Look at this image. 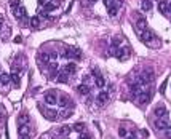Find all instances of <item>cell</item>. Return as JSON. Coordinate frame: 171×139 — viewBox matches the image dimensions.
Instances as JSON below:
<instances>
[{
    "instance_id": "6da1fadb",
    "label": "cell",
    "mask_w": 171,
    "mask_h": 139,
    "mask_svg": "<svg viewBox=\"0 0 171 139\" xmlns=\"http://www.w3.org/2000/svg\"><path fill=\"white\" fill-rule=\"evenodd\" d=\"M152 80H154V72L152 70H144V72L138 77V83H141V85H149Z\"/></svg>"
},
{
    "instance_id": "7a4b0ae2",
    "label": "cell",
    "mask_w": 171,
    "mask_h": 139,
    "mask_svg": "<svg viewBox=\"0 0 171 139\" xmlns=\"http://www.w3.org/2000/svg\"><path fill=\"white\" fill-rule=\"evenodd\" d=\"M62 56L64 58H75V59H80L82 58V53L78 48H69V50H64L62 51Z\"/></svg>"
},
{
    "instance_id": "3957f363",
    "label": "cell",
    "mask_w": 171,
    "mask_h": 139,
    "mask_svg": "<svg viewBox=\"0 0 171 139\" xmlns=\"http://www.w3.org/2000/svg\"><path fill=\"white\" fill-rule=\"evenodd\" d=\"M149 99H150V93L149 91H142L141 94H138L136 96V101H138V104H141V106H144V104H147L149 102Z\"/></svg>"
},
{
    "instance_id": "277c9868",
    "label": "cell",
    "mask_w": 171,
    "mask_h": 139,
    "mask_svg": "<svg viewBox=\"0 0 171 139\" xmlns=\"http://www.w3.org/2000/svg\"><path fill=\"white\" fill-rule=\"evenodd\" d=\"M45 102L48 106H54L58 102L56 99V91H48V93H45Z\"/></svg>"
},
{
    "instance_id": "5b68a950",
    "label": "cell",
    "mask_w": 171,
    "mask_h": 139,
    "mask_svg": "<svg viewBox=\"0 0 171 139\" xmlns=\"http://www.w3.org/2000/svg\"><path fill=\"white\" fill-rule=\"evenodd\" d=\"M13 14H14L16 19H26L27 18V11H26V8L22 5H19L16 10H13Z\"/></svg>"
},
{
    "instance_id": "8992f818",
    "label": "cell",
    "mask_w": 171,
    "mask_h": 139,
    "mask_svg": "<svg viewBox=\"0 0 171 139\" xmlns=\"http://www.w3.org/2000/svg\"><path fill=\"white\" fill-rule=\"evenodd\" d=\"M154 114H155V117H158V118H166V117H168V110H166L163 106L155 107Z\"/></svg>"
},
{
    "instance_id": "52a82bcc",
    "label": "cell",
    "mask_w": 171,
    "mask_h": 139,
    "mask_svg": "<svg viewBox=\"0 0 171 139\" xmlns=\"http://www.w3.org/2000/svg\"><path fill=\"white\" fill-rule=\"evenodd\" d=\"M155 37L152 30H149V29H146L144 32H141V40L144 42V43H150V40Z\"/></svg>"
},
{
    "instance_id": "ba28073f",
    "label": "cell",
    "mask_w": 171,
    "mask_h": 139,
    "mask_svg": "<svg viewBox=\"0 0 171 139\" xmlns=\"http://www.w3.org/2000/svg\"><path fill=\"white\" fill-rule=\"evenodd\" d=\"M96 101H98V104H99V106H104L106 102L109 101V93H106V91H101V93L98 94Z\"/></svg>"
},
{
    "instance_id": "9c48e42d",
    "label": "cell",
    "mask_w": 171,
    "mask_h": 139,
    "mask_svg": "<svg viewBox=\"0 0 171 139\" xmlns=\"http://www.w3.org/2000/svg\"><path fill=\"white\" fill-rule=\"evenodd\" d=\"M130 91H131V94L138 96V94H141L144 90H142V85H141V83H138V82H136V83H133V85L130 86Z\"/></svg>"
},
{
    "instance_id": "30bf717a",
    "label": "cell",
    "mask_w": 171,
    "mask_h": 139,
    "mask_svg": "<svg viewBox=\"0 0 171 139\" xmlns=\"http://www.w3.org/2000/svg\"><path fill=\"white\" fill-rule=\"evenodd\" d=\"M128 54H130V51L128 48H117V53H115V58H118L120 61H123L125 58H128Z\"/></svg>"
},
{
    "instance_id": "8fae6325",
    "label": "cell",
    "mask_w": 171,
    "mask_h": 139,
    "mask_svg": "<svg viewBox=\"0 0 171 139\" xmlns=\"http://www.w3.org/2000/svg\"><path fill=\"white\" fill-rule=\"evenodd\" d=\"M158 11L162 14H165V16H170V5L166 2H160L158 3Z\"/></svg>"
},
{
    "instance_id": "7c38bea8",
    "label": "cell",
    "mask_w": 171,
    "mask_h": 139,
    "mask_svg": "<svg viewBox=\"0 0 171 139\" xmlns=\"http://www.w3.org/2000/svg\"><path fill=\"white\" fill-rule=\"evenodd\" d=\"M168 120H166V118H158L157 122H155V128L157 130H166L168 128Z\"/></svg>"
},
{
    "instance_id": "4fadbf2b",
    "label": "cell",
    "mask_w": 171,
    "mask_h": 139,
    "mask_svg": "<svg viewBox=\"0 0 171 139\" xmlns=\"http://www.w3.org/2000/svg\"><path fill=\"white\" fill-rule=\"evenodd\" d=\"M56 82L58 83H67L69 82V74H67L66 70H61V72L58 74V77H56Z\"/></svg>"
},
{
    "instance_id": "5bb4252c",
    "label": "cell",
    "mask_w": 171,
    "mask_h": 139,
    "mask_svg": "<svg viewBox=\"0 0 171 139\" xmlns=\"http://www.w3.org/2000/svg\"><path fill=\"white\" fill-rule=\"evenodd\" d=\"M136 29L138 30H141V32H144V30L147 29V21L144 18H139L138 19V22H136Z\"/></svg>"
},
{
    "instance_id": "9a60e30c",
    "label": "cell",
    "mask_w": 171,
    "mask_h": 139,
    "mask_svg": "<svg viewBox=\"0 0 171 139\" xmlns=\"http://www.w3.org/2000/svg\"><path fill=\"white\" fill-rule=\"evenodd\" d=\"M18 133H19V136H21V138L29 136V126H27V125H19L18 126Z\"/></svg>"
},
{
    "instance_id": "2e32d148",
    "label": "cell",
    "mask_w": 171,
    "mask_h": 139,
    "mask_svg": "<svg viewBox=\"0 0 171 139\" xmlns=\"http://www.w3.org/2000/svg\"><path fill=\"white\" fill-rule=\"evenodd\" d=\"M43 112H45V117L48 118V120H56L58 118V112L56 110H53V109H48V110H43Z\"/></svg>"
},
{
    "instance_id": "e0dca14e",
    "label": "cell",
    "mask_w": 171,
    "mask_h": 139,
    "mask_svg": "<svg viewBox=\"0 0 171 139\" xmlns=\"http://www.w3.org/2000/svg\"><path fill=\"white\" fill-rule=\"evenodd\" d=\"M77 91L80 94H90V86L86 85V83H82V85L77 86Z\"/></svg>"
},
{
    "instance_id": "ac0fdd59",
    "label": "cell",
    "mask_w": 171,
    "mask_h": 139,
    "mask_svg": "<svg viewBox=\"0 0 171 139\" xmlns=\"http://www.w3.org/2000/svg\"><path fill=\"white\" fill-rule=\"evenodd\" d=\"M141 8H142V11H150L152 10V0H142Z\"/></svg>"
},
{
    "instance_id": "d6986e66",
    "label": "cell",
    "mask_w": 171,
    "mask_h": 139,
    "mask_svg": "<svg viewBox=\"0 0 171 139\" xmlns=\"http://www.w3.org/2000/svg\"><path fill=\"white\" fill-rule=\"evenodd\" d=\"M64 70L67 74H75L77 72V64H75V62H69V64L64 67Z\"/></svg>"
},
{
    "instance_id": "ffe728a7",
    "label": "cell",
    "mask_w": 171,
    "mask_h": 139,
    "mask_svg": "<svg viewBox=\"0 0 171 139\" xmlns=\"http://www.w3.org/2000/svg\"><path fill=\"white\" fill-rule=\"evenodd\" d=\"M58 104L61 106V107H66V106H69V104H70V98H69V96H64V94H62V96L59 98Z\"/></svg>"
},
{
    "instance_id": "44dd1931",
    "label": "cell",
    "mask_w": 171,
    "mask_h": 139,
    "mask_svg": "<svg viewBox=\"0 0 171 139\" xmlns=\"http://www.w3.org/2000/svg\"><path fill=\"white\" fill-rule=\"evenodd\" d=\"M27 122H29V115H27L26 112H22L18 117V123H19V125H27Z\"/></svg>"
},
{
    "instance_id": "7402d4cb",
    "label": "cell",
    "mask_w": 171,
    "mask_h": 139,
    "mask_svg": "<svg viewBox=\"0 0 171 139\" xmlns=\"http://www.w3.org/2000/svg\"><path fill=\"white\" fill-rule=\"evenodd\" d=\"M85 123H75V125H72V130L74 131H77V133H83L85 131Z\"/></svg>"
},
{
    "instance_id": "603a6c76",
    "label": "cell",
    "mask_w": 171,
    "mask_h": 139,
    "mask_svg": "<svg viewBox=\"0 0 171 139\" xmlns=\"http://www.w3.org/2000/svg\"><path fill=\"white\" fill-rule=\"evenodd\" d=\"M10 80H11V77L8 74H0V83H2V85H8Z\"/></svg>"
},
{
    "instance_id": "cb8c5ba5",
    "label": "cell",
    "mask_w": 171,
    "mask_h": 139,
    "mask_svg": "<svg viewBox=\"0 0 171 139\" xmlns=\"http://www.w3.org/2000/svg\"><path fill=\"white\" fill-rule=\"evenodd\" d=\"M56 8H58V3H46L45 8H43V11H46V13H48V11H54Z\"/></svg>"
},
{
    "instance_id": "d4e9b609",
    "label": "cell",
    "mask_w": 171,
    "mask_h": 139,
    "mask_svg": "<svg viewBox=\"0 0 171 139\" xmlns=\"http://www.w3.org/2000/svg\"><path fill=\"white\" fill-rule=\"evenodd\" d=\"M10 77H11V82L14 83V86H19V83H21V82H19V75L16 72H11Z\"/></svg>"
},
{
    "instance_id": "484cf974",
    "label": "cell",
    "mask_w": 171,
    "mask_h": 139,
    "mask_svg": "<svg viewBox=\"0 0 171 139\" xmlns=\"http://www.w3.org/2000/svg\"><path fill=\"white\" fill-rule=\"evenodd\" d=\"M104 85H106V80L102 78V75L96 77V86H98V88H104Z\"/></svg>"
},
{
    "instance_id": "4316f807",
    "label": "cell",
    "mask_w": 171,
    "mask_h": 139,
    "mask_svg": "<svg viewBox=\"0 0 171 139\" xmlns=\"http://www.w3.org/2000/svg\"><path fill=\"white\" fill-rule=\"evenodd\" d=\"M30 26H32V27H38V26H40V19H38V16H32V18H30Z\"/></svg>"
},
{
    "instance_id": "83f0119b",
    "label": "cell",
    "mask_w": 171,
    "mask_h": 139,
    "mask_svg": "<svg viewBox=\"0 0 171 139\" xmlns=\"http://www.w3.org/2000/svg\"><path fill=\"white\" fill-rule=\"evenodd\" d=\"M59 133H61V134H64V136H67V134L70 133V128H69V126H67V125H64V126H62L61 130H59Z\"/></svg>"
},
{
    "instance_id": "f1b7e54d",
    "label": "cell",
    "mask_w": 171,
    "mask_h": 139,
    "mask_svg": "<svg viewBox=\"0 0 171 139\" xmlns=\"http://www.w3.org/2000/svg\"><path fill=\"white\" fill-rule=\"evenodd\" d=\"M10 7L13 10H16L18 7H19V0H10Z\"/></svg>"
},
{
    "instance_id": "f546056e",
    "label": "cell",
    "mask_w": 171,
    "mask_h": 139,
    "mask_svg": "<svg viewBox=\"0 0 171 139\" xmlns=\"http://www.w3.org/2000/svg\"><path fill=\"white\" fill-rule=\"evenodd\" d=\"M80 139H91V134L86 133V131H83V133H80Z\"/></svg>"
},
{
    "instance_id": "4dcf8cb0",
    "label": "cell",
    "mask_w": 171,
    "mask_h": 139,
    "mask_svg": "<svg viewBox=\"0 0 171 139\" xmlns=\"http://www.w3.org/2000/svg\"><path fill=\"white\" fill-rule=\"evenodd\" d=\"M70 115H72L70 110H64V112H61V117H62V118H69Z\"/></svg>"
},
{
    "instance_id": "1f68e13d",
    "label": "cell",
    "mask_w": 171,
    "mask_h": 139,
    "mask_svg": "<svg viewBox=\"0 0 171 139\" xmlns=\"http://www.w3.org/2000/svg\"><path fill=\"white\" fill-rule=\"evenodd\" d=\"M165 138L166 139H171V126H168V128L165 130Z\"/></svg>"
},
{
    "instance_id": "d6a6232c",
    "label": "cell",
    "mask_w": 171,
    "mask_h": 139,
    "mask_svg": "<svg viewBox=\"0 0 171 139\" xmlns=\"http://www.w3.org/2000/svg\"><path fill=\"white\" fill-rule=\"evenodd\" d=\"M118 43H120V38H118V37H114V38H112V45L115 46V48H117Z\"/></svg>"
},
{
    "instance_id": "836d02e7",
    "label": "cell",
    "mask_w": 171,
    "mask_h": 139,
    "mask_svg": "<svg viewBox=\"0 0 171 139\" xmlns=\"http://www.w3.org/2000/svg\"><path fill=\"white\" fill-rule=\"evenodd\" d=\"M118 134H120L122 138H125L126 136V130L125 128H120V130H118Z\"/></svg>"
},
{
    "instance_id": "e575fe53",
    "label": "cell",
    "mask_w": 171,
    "mask_h": 139,
    "mask_svg": "<svg viewBox=\"0 0 171 139\" xmlns=\"http://www.w3.org/2000/svg\"><path fill=\"white\" fill-rule=\"evenodd\" d=\"M165 88H166V82L162 83V88H160V93H165Z\"/></svg>"
},
{
    "instance_id": "d590c367",
    "label": "cell",
    "mask_w": 171,
    "mask_h": 139,
    "mask_svg": "<svg viewBox=\"0 0 171 139\" xmlns=\"http://www.w3.org/2000/svg\"><path fill=\"white\" fill-rule=\"evenodd\" d=\"M93 74H94V77H99V70H98V69H94Z\"/></svg>"
},
{
    "instance_id": "8d00e7d4",
    "label": "cell",
    "mask_w": 171,
    "mask_h": 139,
    "mask_svg": "<svg viewBox=\"0 0 171 139\" xmlns=\"http://www.w3.org/2000/svg\"><path fill=\"white\" fill-rule=\"evenodd\" d=\"M126 139H136L134 136H126Z\"/></svg>"
},
{
    "instance_id": "74e56055",
    "label": "cell",
    "mask_w": 171,
    "mask_h": 139,
    "mask_svg": "<svg viewBox=\"0 0 171 139\" xmlns=\"http://www.w3.org/2000/svg\"><path fill=\"white\" fill-rule=\"evenodd\" d=\"M46 2V0H38V3H45Z\"/></svg>"
},
{
    "instance_id": "f35d334b",
    "label": "cell",
    "mask_w": 171,
    "mask_h": 139,
    "mask_svg": "<svg viewBox=\"0 0 171 139\" xmlns=\"http://www.w3.org/2000/svg\"><path fill=\"white\" fill-rule=\"evenodd\" d=\"M88 2H90V3H94V2H96V0H88Z\"/></svg>"
},
{
    "instance_id": "ab89813d",
    "label": "cell",
    "mask_w": 171,
    "mask_h": 139,
    "mask_svg": "<svg viewBox=\"0 0 171 139\" xmlns=\"http://www.w3.org/2000/svg\"><path fill=\"white\" fill-rule=\"evenodd\" d=\"M21 139H29V136H24V138H21Z\"/></svg>"
},
{
    "instance_id": "60d3db41",
    "label": "cell",
    "mask_w": 171,
    "mask_h": 139,
    "mask_svg": "<svg viewBox=\"0 0 171 139\" xmlns=\"http://www.w3.org/2000/svg\"><path fill=\"white\" fill-rule=\"evenodd\" d=\"M104 3H106V5H107V3H109V0H104Z\"/></svg>"
},
{
    "instance_id": "b9f144b4",
    "label": "cell",
    "mask_w": 171,
    "mask_h": 139,
    "mask_svg": "<svg viewBox=\"0 0 171 139\" xmlns=\"http://www.w3.org/2000/svg\"><path fill=\"white\" fill-rule=\"evenodd\" d=\"M160 2H166V0H160Z\"/></svg>"
}]
</instances>
